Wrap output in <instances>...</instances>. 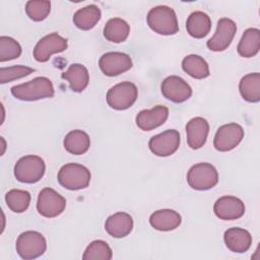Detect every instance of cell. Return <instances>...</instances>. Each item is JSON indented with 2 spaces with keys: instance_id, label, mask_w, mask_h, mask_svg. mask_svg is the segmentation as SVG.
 Returning <instances> with one entry per match:
<instances>
[{
  "instance_id": "6da1fadb",
  "label": "cell",
  "mask_w": 260,
  "mask_h": 260,
  "mask_svg": "<svg viewBox=\"0 0 260 260\" xmlns=\"http://www.w3.org/2000/svg\"><path fill=\"white\" fill-rule=\"evenodd\" d=\"M11 94L20 101H37L54 95L52 81L45 76H39L24 83L11 87Z\"/></svg>"
},
{
  "instance_id": "7a4b0ae2",
  "label": "cell",
  "mask_w": 260,
  "mask_h": 260,
  "mask_svg": "<svg viewBox=\"0 0 260 260\" xmlns=\"http://www.w3.org/2000/svg\"><path fill=\"white\" fill-rule=\"evenodd\" d=\"M147 24L156 34L162 36L175 35L179 30L176 12L166 5L151 8L147 13Z\"/></svg>"
},
{
  "instance_id": "3957f363",
  "label": "cell",
  "mask_w": 260,
  "mask_h": 260,
  "mask_svg": "<svg viewBox=\"0 0 260 260\" xmlns=\"http://www.w3.org/2000/svg\"><path fill=\"white\" fill-rule=\"evenodd\" d=\"M89 170L79 164L69 162L58 172L59 184L68 190H80L88 187L90 182Z\"/></svg>"
},
{
  "instance_id": "277c9868",
  "label": "cell",
  "mask_w": 260,
  "mask_h": 260,
  "mask_svg": "<svg viewBox=\"0 0 260 260\" xmlns=\"http://www.w3.org/2000/svg\"><path fill=\"white\" fill-rule=\"evenodd\" d=\"M46 171V165L38 155H25L20 157L14 166V176L17 181L26 184L39 182Z\"/></svg>"
},
{
  "instance_id": "5b68a950",
  "label": "cell",
  "mask_w": 260,
  "mask_h": 260,
  "mask_svg": "<svg viewBox=\"0 0 260 260\" xmlns=\"http://www.w3.org/2000/svg\"><path fill=\"white\" fill-rule=\"evenodd\" d=\"M15 248L22 259H36L46 252L47 242L41 233L26 231L18 236Z\"/></svg>"
},
{
  "instance_id": "8992f818",
  "label": "cell",
  "mask_w": 260,
  "mask_h": 260,
  "mask_svg": "<svg viewBox=\"0 0 260 260\" xmlns=\"http://www.w3.org/2000/svg\"><path fill=\"white\" fill-rule=\"evenodd\" d=\"M187 182L194 190H209L218 183V173L211 164L199 162L188 171Z\"/></svg>"
},
{
  "instance_id": "52a82bcc",
  "label": "cell",
  "mask_w": 260,
  "mask_h": 260,
  "mask_svg": "<svg viewBox=\"0 0 260 260\" xmlns=\"http://www.w3.org/2000/svg\"><path fill=\"white\" fill-rule=\"evenodd\" d=\"M138 96V89L133 82L123 81L113 87L107 92L108 105L118 111L126 110L133 106Z\"/></svg>"
},
{
  "instance_id": "ba28073f",
  "label": "cell",
  "mask_w": 260,
  "mask_h": 260,
  "mask_svg": "<svg viewBox=\"0 0 260 260\" xmlns=\"http://www.w3.org/2000/svg\"><path fill=\"white\" fill-rule=\"evenodd\" d=\"M66 207V199L50 187L42 189L38 195L37 210L48 218L60 215Z\"/></svg>"
},
{
  "instance_id": "9c48e42d",
  "label": "cell",
  "mask_w": 260,
  "mask_h": 260,
  "mask_svg": "<svg viewBox=\"0 0 260 260\" xmlns=\"http://www.w3.org/2000/svg\"><path fill=\"white\" fill-rule=\"evenodd\" d=\"M244 129L237 123H229L220 126L213 139V146L218 151H230L237 147L244 138Z\"/></svg>"
},
{
  "instance_id": "30bf717a",
  "label": "cell",
  "mask_w": 260,
  "mask_h": 260,
  "mask_svg": "<svg viewBox=\"0 0 260 260\" xmlns=\"http://www.w3.org/2000/svg\"><path fill=\"white\" fill-rule=\"evenodd\" d=\"M237 31V24L234 20L222 17L217 21L216 31L212 38H210L206 46L210 51L221 52L230 47Z\"/></svg>"
},
{
  "instance_id": "8fae6325",
  "label": "cell",
  "mask_w": 260,
  "mask_h": 260,
  "mask_svg": "<svg viewBox=\"0 0 260 260\" xmlns=\"http://www.w3.org/2000/svg\"><path fill=\"white\" fill-rule=\"evenodd\" d=\"M180 145V133L175 129L166 130L152 136L148 141L150 151L157 156H169L177 151Z\"/></svg>"
},
{
  "instance_id": "7c38bea8",
  "label": "cell",
  "mask_w": 260,
  "mask_h": 260,
  "mask_svg": "<svg viewBox=\"0 0 260 260\" xmlns=\"http://www.w3.org/2000/svg\"><path fill=\"white\" fill-rule=\"evenodd\" d=\"M68 47L67 40L57 32H52L42 38L34 49V57L38 62H47L53 54L61 53Z\"/></svg>"
},
{
  "instance_id": "4fadbf2b",
  "label": "cell",
  "mask_w": 260,
  "mask_h": 260,
  "mask_svg": "<svg viewBox=\"0 0 260 260\" xmlns=\"http://www.w3.org/2000/svg\"><path fill=\"white\" fill-rule=\"evenodd\" d=\"M162 95L176 104L187 101L192 95L191 86L182 77L171 75L165 78L160 85Z\"/></svg>"
},
{
  "instance_id": "5bb4252c",
  "label": "cell",
  "mask_w": 260,
  "mask_h": 260,
  "mask_svg": "<svg viewBox=\"0 0 260 260\" xmlns=\"http://www.w3.org/2000/svg\"><path fill=\"white\" fill-rule=\"evenodd\" d=\"M132 60L129 55L121 52H108L99 61L102 72L107 76H117L132 67Z\"/></svg>"
},
{
  "instance_id": "9a60e30c",
  "label": "cell",
  "mask_w": 260,
  "mask_h": 260,
  "mask_svg": "<svg viewBox=\"0 0 260 260\" xmlns=\"http://www.w3.org/2000/svg\"><path fill=\"white\" fill-rule=\"evenodd\" d=\"M213 211L215 215L220 219L234 220L244 215L245 204L238 197L225 195L215 201L213 205Z\"/></svg>"
},
{
  "instance_id": "2e32d148",
  "label": "cell",
  "mask_w": 260,
  "mask_h": 260,
  "mask_svg": "<svg viewBox=\"0 0 260 260\" xmlns=\"http://www.w3.org/2000/svg\"><path fill=\"white\" fill-rule=\"evenodd\" d=\"M169 117V109L157 105L150 110L140 111L135 118L136 125L143 131H151L161 126Z\"/></svg>"
},
{
  "instance_id": "e0dca14e",
  "label": "cell",
  "mask_w": 260,
  "mask_h": 260,
  "mask_svg": "<svg viewBox=\"0 0 260 260\" xmlns=\"http://www.w3.org/2000/svg\"><path fill=\"white\" fill-rule=\"evenodd\" d=\"M187 143L192 149L201 148L207 139L209 133V124L202 117L192 118L186 125Z\"/></svg>"
},
{
  "instance_id": "ac0fdd59",
  "label": "cell",
  "mask_w": 260,
  "mask_h": 260,
  "mask_svg": "<svg viewBox=\"0 0 260 260\" xmlns=\"http://www.w3.org/2000/svg\"><path fill=\"white\" fill-rule=\"evenodd\" d=\"M223 240L226 248L234 253L247 252L252 244L251 234L242 228H231L224 232Z\"/></svg>"
},
{
  "instance_id": "d6986e66",
  "label": "cell",
  "mask_w": 260,
  "mask_h": 260,
  "mask_svg": "<svg viewBox=\"0 0 260 260\" xmlns=\"http://www.w3.org/2000/svg\"><path fill=\"white\" fill-rule=\"evenodd\" d=\"M105 230L114 238H124L133 230V218L126 212L114 213L106 219Z\"/></svg>"
},
{
  "instance_id": "ffe728a7",
  "label": "cell",
  "mask_w": 260,
  "mask_h": 260,
  "mask_svg": "<svg viewBox=\"0 0 260 260\" xmlns=\"http://www.w3.org/2000/svg\"><path fill=\"white\" fill-rule=\"evenodd\" d=\"M182 217L179 212L173 209H159L154 211L149 217L150 225L160 232H170L179 228Z\"/></svg>"
},
{
  "instance_id": "44dd1931",
  "label": "cell",
  "mask_w": 260,
  "mask_h": 260,
  "mask_svg": "<svg viewBox=\"0 0 260 260\" xmlns=\"http://www.w3.org/2000/svg\"><path fill=\"white\" fill-rule=\"evenodd\" d=\"M62 78L69 82V87L72 91L81 92L83 91L88 82L89 74L87 68L79 63H74L69 66V68L62 73Z\"/></svg>"
},
{
  "instance_id": "7402d4cb",
  "label": "cell",
  "mask_w": 260,
  "mask_h": 260,
  "mask_svg": "<svg viewBox=\"0 0 260 260\" xmlns=\"http://www.w3.org/2000/svg\"><path fill=\"white\" fill-rule=\"evenodd\" d=\"M211 28V19L203 11L192 12L186 21L187 32L195 38L202 39L208 35Z\"/></svg>"
},
{
  "instance_id": "603a6c76",
  "label": "cell",
  "mask_w": 260,
  "mask_h": 260,
  "mask_svg": "<svg viewBox=\"0 0 260 260\" xmlns=\"http://www.w3.org/2000/svg\"><path fill=\"white\" fill-rule=\"evenodd\" d=\"M260 49V30L255 27L246 29L238 44L237 51L241 57L251 58L258 54Z\"/></svg>"
},
{
  "instance_id": "cb8c5ba5",
  "label": "cell",
  "mask_w": 260,
  "mask_h": 260,
  "mask_svg": "<svg viewBox=\"0 0 260 260\" xmlns=\"http://www.w3.org/2000/svg\"><path fill=\"white\" fill-rule=\"evenodd\" d=\"M64 148L71 154L80 155L85 153L90 146V139L86 132L76 129L70 131L64 138Z\"/></svg>"
},
{
  "instance_id": "d4e9b609",
  "label": "cell",
  "mask_w": 260,
  "mask_h": 260,
  "mask_svg": "<svg viewBox=\"0 0 260 260\" xmlns=\"http://www.w3.org/2000/svg\"><path fill=\"white\" fill-rule=\"evenodd\" d=\"M102 16L101 9L94 5H87L78 9L73 15V23L82 30H89L95 26Z\"/></svg>"
},
{
  "instance_id": "484cf974",
  "label": "cell",
  "mask_w": 260,
  "mask_h": 260,
  "mask_svg": "<svg viewBox=\"0 0 260 260\" xmlns=\"http://www.w3.org/2000/svg\"><path fill=\"white\" fill-rule=\"evenodd\" d=\"M239 90L245 101L258 103L260 101V74L254 72L243 76L239 83Z\"/></svg>"
},
{
  "instance_id": "4316f807",
  "label": "cell",
  "mask_w": 260,
  "mask_h": 260,
  "mask_svg": "<svg viewBox=\"0 0 260 260\" xmlns=\"http://www.w3.org/2000/svg\"><path fill=\"white\" fill-rule=\"evenodd\" d=\"M129 32L130 25L119 17L109 19L104 27V37L112 43H122L126 41Z\"/></svg>"
},
{
  "instance_id": "83f0119b",
  "label": "cell",
  "mask_w": 260,
  "mask_h": 260,
  "mask_svg": "<svg viewBox=\"0 0 260 260\" xmlns=\"http://www.w3.org/2000/svg\"><path fill=\"white\" fill-rule=\"evenodd\" d=\"M183 70L191 77L203 79L209 76V66L207 62L199 55L191 54L186 56L182 61Z\"/></svg>"
},
{
  "instance_id": "f1b7e54d",
  "label": "cell",
  "mask_w": 260,
  "mask_h": 260,
  "mask_svg": "<svg viewBox=\"0 0 260 260\" xmlns=\"http://www.w3.org/2000/svg\"><path fill=\"white\" fill-rule=\"evenodd\" d=\"M5 201L11 211L21 213L29 206L30 194L25 190L12 189L6 193Z\"/></svg>"
},
{
  "instance_id": "f546056e",
  "label": "cell",
  "mask_w": 260,
  "mask_h": 260,
  "mask_svg": "<svg viewBox=\"0 0 260 260\" xmlns=\"http://www.w3.org/2000/svg\"><path fill=\"white\" fill-rule=\"evenodd\" d=\"M112 257L113 252L111 247L103 240L92 241L82 255L83 260H110Z\"/></svg>"
},
{
  "instance_id": "4dcf8cb0",
  "label": "cell",
  "mask_w": 260,
  "mask_h": 260,
  "mask_svg": "<svg viewBox=\"0 0 260 260\" xmlns=\"http://www.w3.org/2000/svg\"><path fill=\"white\" fill-rule=\"evenodd\" d=\"M21 54V47L17 41L10 37H0V61L5 62L16 59Z\"/></svg>"
},
{
  "instance_id": "1f68e13d",
  "label": "cell",
  "mask_w": 260,
  "mask_h": 260,
  "mask_svg": "<svg viewBox=\"0 0 260 260\" xmlns=\"http://www.w3.org/2000/svg\"><path fill=\"white\" fill-rule=\"evenodd\" d=\"M51 11L50 1H27L25 4V12L34 21H42L48 17Z\"/></svg>"
},
{
  "instance_id": "d6a6232c",
  "label": "cell",
  "mask_w": 260,
  "mask_h": 260,
  "mask_svg": "<svg viewBox=\"0 0 260 260\" xmlns=\"http://www.w3.org/2000/svg\"><path fill=\"white\" fill-rule=\"evenodd\" d=\"M34 71H35V69L27 67V66H23V65L2 67L0 69V82L2 84L6 83V82H10L12 80L27 76L30 73H32Z\"/></svg>"
}]
</instances>
